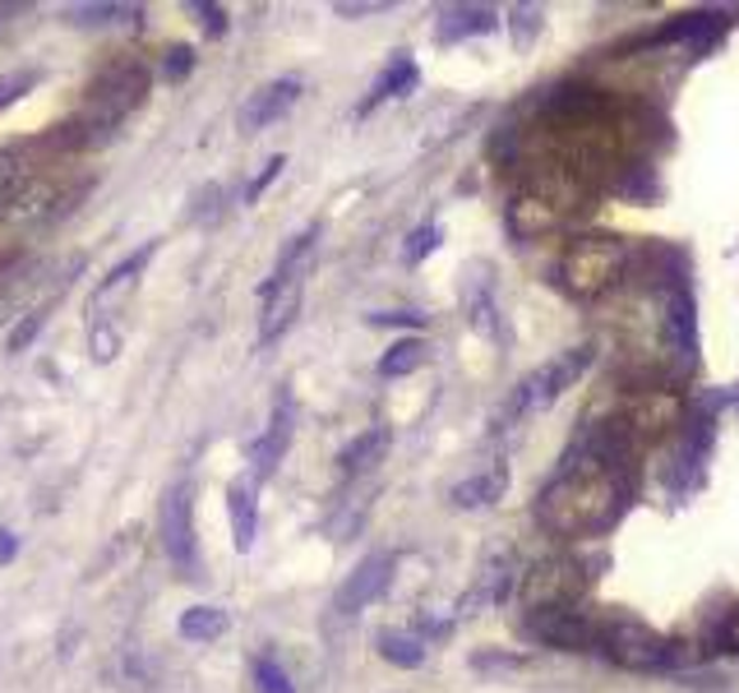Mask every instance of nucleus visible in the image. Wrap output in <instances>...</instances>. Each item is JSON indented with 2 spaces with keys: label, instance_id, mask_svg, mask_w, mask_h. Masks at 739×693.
Returning <instances> with one entry per match:
<instances>
[{
  "label": "nucleus",
  "instance_id": "obj_24",
  "mask_svg": "<svg viewBox=\"0 0 739 693\" xmlns=\"http://www.w3.org/2000/svg\"><path fill=\"white\" fill-rule=\"evenodd\" d=\"M416 80H421L416 65L407 61V56H398V61L384 70V80L375 84V98H370L365 107H375V102H384V98H402V93H412V88H416Z\"/></svg>",
  "mask_w": 739,
  "mask_h": 693
},
{
  "label": "nucleus",
  "instance_id": "obj_13",
  "mask_svg": "<svg viewBox=\"0 0 739 693\" xmlns=\"http://www.w3.org/2000/svg\"><path fill=\"white\" fill-rule=\"evenodd\" d=\"M569 564H541L528 573V587H522V596H528V610H546V606H564V596H569Z\"/></svg>",
  "mask_w": 739,
  "mask_h": 693
},
{
  "label": "nucleus",
  "instance_id": "obj_30",
  "mask_svg": "<svg viewBox=\"0 0 739 693\" xmlns=\"http://www.w3.org/2000/svg\"><path fill=\"white\" fill-rule=\"evenodd\" d=\"M43 324H47V315H43V311H33V315H28V319L10 333V352H24V346H28L37 333H43Z\"/></svg>",
  "mask_w": 739,
  "mask_h": 693
},
{
  "label": "nucleus",
  "instance_id": "obj_25",
  "mask_svg": "<svg viewBox=\"0 0 739 693\" xmlns=\"http://www.w3.org/2000/svg\"><path fill=\"white\" fill-rule=\"evenodd\" d=\"M121 14H140L134 5H70L65 19L70 24H107V19H121Z\"/></svg>",
  "mask_w": 739,
  "mask_h": 693
},
{
  "label": "nucleus",
  "instance_id": "obj_22",
  "mask_svg": "<svg viewBox=\"0 0 739 693\" xmlns=\"http://www.w3.org/2000/svg\"><path fill=\"white\" fill-rule=\"evenodd\" d=\"M375 647H379V657H384V661H393V666H402V670H416V666L425 661V643L416 639V633L384 629L379 639H375Z\"/></svg>",
  "mask_w": 739,
  "mask_h": 693
},
{
  "label": "nucleus",
  "instance_id": "obj_11",
  "mask_svg": "<svg viewBox=\"0 0 739 693\" xmlns=\"http://www.w3.org/2000/svg\"><path fill=\"white\" fill-rule=\"evenodd\" d=\"M153 250H158V245H144V250H134V255L121 264V268H116V273L102 282V287H97V292H93V301H88V315L93 319H102L107 315V305H111V311H116V305H121L130 292H134V282H140V273H144V264L153 259Z\"/></svg>",
  "mask_w": 739,
  "mask_h": 693
},
{
  "label": "nucleus",
  "instance_id": "obj_8",
  "mask_svg": "<svg viewBox=\"0 0 739 693\" xmlns=\"http://www.w3.org/2000/svg\"><path fill=\"white\" fill-rule=\"evenodd\" d=\"M264 315H259V342H278L301 315V278L296 273H274L264 287Z\"/></svg>",
  "mask_w": 739,
  "mask_h": 693
},
{
  "label": "nucleus",
  "instance_id": "obj_36",
  "mask_svg": "<svg viewBox=\"0 0 739 693\" xmlns=\"http://www.w3.org/2000/svg\"><path fill=\"white\" fill-rule=\"evenodd\" d=\"M194 10L204 14V28H208L213 37H218V33H227V14H222L218 5H208V0H199V5H194Z\"/></svg>",
  "mask_w": 739,
  "mask_h": 693
},
{
  "label": "nucleus",
  "instance_id": "obj_12",
  "mask_svg": "<svg viewBox=\"0 0 739 693\" xmlns=\"http://www.w3.org/2000/svg\"><path fill=\"white\" fill-rule=\"evenodd\" d=\"M287 445H291V402L287 398H278V412H274V421H268V430L250 445V462H255V476H268L282 462V453H287Z\"/></svg>",
  "mask_w": 739,
  "mask_h": 693
},
{
  "label": "nucleus",
  "instance_id": "obj_29",
  "mask_svg": "<svg viewBox=\"0 0 739 693\" xmlns=\"http://www.w3.org/2000/svg\"><path fill=\"white\" fill-rule=\"evenodd\" d=\"M439 245V227H421V231H412V236H407V259H425L431 255V250Z\"/></svg>",
  "mask_w": 739,
  "mask_h": 693
},
{
  "label": "nucleus",
  "instance_id": "obj_16",
  "mask_svg": "<svg viewBox=\"0 0 739 693\" xmlns=\"http://www.w3.org/2000/svg\"><path fill=\"white\" fill-rule=\"evenodd\" d=\"M504 490H509V472L495 467V472H481V476H472V481H462V486H453V504H458V509L499 504Z\"/></svg>",
  "mask_w": 739,
  "mask_h": 693
},
{
  "label": "nucleus",
  "instance_id": "obj_10",
  "mask_svg": "<svg viewBox=\"0 0 739 693\" xmlns=\"http://www.w3.org/2000/svg\"><path fill=\"white\" fill-rule=\"evenodd\" d=\"M296 98H301V80H274V84H264L255 98L241 107V130L255 134V130H264V125L282 121V115L296 107Z\"/></svg>",
  "mask_w": 739,
  "mask_h": 693
},
{
  "label": "nucleus",
  "instance_id": "obj_17",
  "mask_svg": "<svg viewBox=\"0 0 739 693\" xmlns=\"http://www.w3.org/2000/svg\"><path fill=\"white\" fill-rule=\"evenodd\" d=\"M388 453V430L379 426V430H365V435H356L352 445L342 449V458H338V467L347 472V476H361V472H370L375 462Z\"/></svg>",
  "mask_w": 739,
  "mask_h": 693
},
{
  "label": "nucleus",
  "instance_id": "obj_18",
  "mask_svg": "<svg viewBox=\"0 0 739 693\" xmlns=\"http://www.w3.org/2000/svg\"><path fill=\"white\" fill-rule=\"evenodd\" d=\"M227 513H231V536H237V550L245 555L255 546V495H250L245 481L227 490Z\"/></svg>",
  "mask_w": 739,
  "mask_h": 693
},
{
  "label": "nucleus",
  "instance_id": "obj_9",
  "mask_svg": "<svg viewBox=\"0 0 739 693\" xmlns=\"http://www.w3.org/2000/svg\"><path fill=\"white\" fill-rule=\"evenodd\" d=\"M388 578H393V555H365V560L347 573V583L338 587V610L342 615H356L365 610L370 601H379L384 587H388Z\"/></svg>",
  "mask_w": 739,
  "mask_h": 693
},
{
  "label": "nucleus",
  "instance_id": "obj_19",
  "mask_svg": "<svg viewBox=\"0 0 739 693\" xmlns=\"http://www.w3.org/2000/svg\"><path fill=\"white\" fill-rule=\"evenodd\" d=\"M670 342H675V352L685 356V365L693 370V365H698V324H693V301L685 292L670 301Z\"/></svg>",
  "mask_w": 739,
  "mask_h": 693
},
{
  "label": "nucleus",
  "instance_id": "obj_21",
  "mask_svg": "<svg viewBox=\"0 0 739 693\" xmlns=\"http://www.w3.org/2000/svg\"><path fill=\"white\" fill-rule=\"evenodd\" d=\"M177 629H181V639H190V643H213V639H222V633H227V610H218V606H190Z\"/></svg>",
  "mask_w": 739,
  "mask_h": 693
},
{
  "label": "nucleus",
  "instance_id": "obj_6",
  "mask_svg": "<svg viewBox=\"0 0 739 693\" xmlns=\"http://www.w3.org/2000/svg\"><path fill=\"white\" fill-rule=\"evenodd\" d=\"M592 365V346H573V352H564L555 361H546L541 370H532L528 379H522V389H518V402L528 412H546L550 402L564 393V389H573L578 375Z\"/></svg>",
  "mask_w": 739,
  "mask_h": 693
},
{
  "label": "nucleus",
  "instance_id": "obj_28",
  "mask_svg": "<svg viewBox=\"0 0 739 693\" xmlns=\"http://www.w3.org/2000/svg\"><path fill=\"white\" fill-rule=\"evenodd\" d=\"M37 84V70H14V74H0V107L19 102L24 93Z\"/></svg>",
  "mask_w": 739,
  "mask_h": 693
},
{
  "label": "nucleus",
  "instance_id": "obj_32",
  "mask_svg": "<svg viewBox=\"0 0 739 693\" xmlns=\"http://www.w3.org/2000/svg\"><path fill=\"white\" fill-rule=\"evenodd\" d=\"M190 70H194V51H190V47H171V51H167V65H162L167 80H185Z\"/></svg>",
  "mask_w": 739,
  "mask_h": 693
},
{
  "label": "nucleus",
  "instance_id": "obj_33",
  "mask_svg": "<svg viewBox=\"0 0 739 693\" xmlns=\"http://www.w3.org/2000/svg\"><path fill=\"white\" fill-rule=\"evenodd\" d=\"M116 352H121V333H111V329H102V324H97V329H93V356H97V361H111Z\"/></svg>",
  "mask_w": 739,
  "mask_h": 693
},
{
  "label": "nucleus",
  "instance_id": "obj_26",
  "mask_svg": "<svg viewBox=\"0 0 739 693\" xmlns=\"http://www.w3.org/2000/svg\"><path fill=\"white\" fill-rule=\"evenodd\" d=\"M509 19H513V47H528L541 33V10L536 5H513Z\"/></svg>",
  "mask_w": 739,
  "mask_h": 693
},
{
  "label": "nucleus",
  "instance_id": "obj_4",
  "mask_svg": "<svg viewBox=\"0 0 739 693\" xmlns=\"http://www.w3.org/2000/svg\"><path fill=\"white\" fill-rule=\"evenodd\" d=\"M528 633L536 643L559 647V652H596L606 643V629H596L587 615H578L569 606H546L528 615Z\"/></svg>",
  "mask_w": 739,
  "mask_h": 693
},
{
  "label": "nucleus",
  "instance_id": "obj_3",
  "mask_svg": "<svg viewBox=\"0 0 739 693\" xmlns=\"http://www.w3.org/2000/svg\"><path fill=\"white\" fill-rule=\"evenodd\" d=\"M629 264V250L619 245L615 236H582L564 250L559 259V282L569 287L573 296H596L625 273Z\"/></svg>",
  "mask_w": 739,
  "mask_h": 693
},
{
  "label": "nucleus",
  "instance_id": "obj_37",
  "mask_svg": "<svg viewBox=\"0 0 739 693\" xmlns=\"http://www.w3.org/2000/svg\"><path fill=\"white\" fill-rule=\"evenodd\" d=\"M14 550H19V542H14L10 532H0V564H10V560H14Z\"/></svg>",
  "mask_w": 739,
  "mask_h": 693
},
{
  "label": "nucleus",
  "instance_id": "obj_15",
  "mask_svg": "<svg viewBox=\"0 0 739 693\" xmlns=\"http://www.w3.org/2000/svg\"><path fill=\"white\" fill-rule=\"evenodd\" d=\"M33 190V167L24 162L19 148H0V208L24 204Z\"/></svg>",
  "mask_w": 739,
  "mask_h": 693
},
{
  "label": "nucleus",
  "instance_id": "obj_7",
  "mask_svg": "<svg viewBox=\"0 0 739 693\" xmlns=\"http://www.w3.org/2000/svg\"><path fill=\"white\" fill-rule=\"evenodd\" d=\"M158 523H162V546H167V555H171V564H177L181 573L199 569V555H194V499H190L185 481L162 495Z\"/></svg>",
  "mask_w": 739,
  "mask_h": 693
},
{
  "label": "nucleus",
  "instance_id": "obj_2",
  "mask_svg": "<svg viewBox=\"0 0 739 693\" xmlns=\"http://www.w3.org/2000/svg\"><path fill=\"white\" fill-rule=\"evenodd\" d=\"M144 93H148V70L144 65H116L88 88L84 121L70 125V130H88L84 144H102L107 134H116V125L144 102Z\"/></svg>",
  "mask_w": 739,
  "mask_h": 693
},
{
  "label": "nucleus",
  "instance_id": "obj_1",
  "mask_svg": "<svg viewBox=\"0 0 739 693\" xmlns=\"http://www.w3.org/2000/svg\"><path fill=\"white\" fill-rule=\"evenodd\" d=\"M629 504V472H610L601 462H578L564 472L541 499V518L573 536V532H606Z\"/></svg>",
  "mask_w": 739,
  "mask_h": 693
},
{
  "label": "nucleus",
  "instance_id": "obj_5",
  "mask_svg": "<svg viewBox=\"0 0 739 693\" xmlns=\"http://www.w3.org/2000/svg\"><path fill=\"white\" fill-rule=\"evenodd\" d=\"M601 647H606L610 657H615L619 666H629V670H661V666H675V661H679L675 643H666L656 629L633 624V620L610 624V629H606V643H601Z\"/></svg>",
  "mask_w": 739,
  "mask_h": 693
},
{
  "label": "nucleus",
  "instance_id": "obj_31",
  "mask_svg": "<svg viewBox=\"0 0 739 693\" xmlns=\"http://www.w3.org/2000/svg\"><path fill=\"white\" fill-rule=\"evenodd\" d=\"M282 167H287V158H268V167L259 171V177H255V181H250V185H245V204H255V199L264 195V190H268V185H274V181H278V171H282Z\"/></svg>",
  "mask_w": 739,
  "mask_h": 693
},
{
  "label": "nucleus",
  "instance_id": "obj_27",
  "mask_svg": "<svg viewBox=\"0 0 739 693\" xmlns=\"http://www.w3.org/2000/svg\"><path fill=\"white\" fill-rule=\"evenodd\" d=\"M255 684H259V693H296V689H291V680H287V670L274 657H264L255 666Z\"/></svg>",
  "mask_w": 739,
  "mask_h": 693
},
{
  "label": "nucleus",
  "instance_id": "obj_38",
  "mask_svg": "<svg viewBox=\"0 0 739 693\" xmlns=\"http://www.w3.org/2000/svg\"><path fill=\"white\" fill-rule=\"evenodd\" d=\"M384 10V0H370V5H338V14H375Z\"/></svg>",
  "mask_w": 739,
  "mask_h": 693
},
{
  "label": "nucleus",
  "instance_id": "obj_20",
  "mask_svg": "<svg viewBox=\"0 0 739 693\" xmlns=\"http://www.w3.org/2000/svg\"><path fill=\"white\" fill-rule=\"evenodd\" d=\"M425 361H431V346H425L421 338H402V342H393V346H388V352L379 356V375H384V379H402V375L421 370Z\"/></svg>",
  "mask_w": 739,
  "mask_h": 693
},
{
  "label": "nucleus",
  "instance_id": "obj_14",
  "mask_svg": "<svg viewBox=\"0 0 739 693\" xmlns=\"http://www.w3.org/2000/svg\"><path fill=\"white\" fill-rule=\"evenodd\" d=\"M499 24L495 10H485V5H453V10H444L439 14V42H462V37H476V33H490Z\"/></svg>",
  "mask_w": 739,
  "mask_h": 693
},
{
  "label": "nucleus",
  "instance_id": "obj_35",
  "mask_svg": "<svg viewBox=\"0 0 739 693\" xmlns=\"http://www.w3.org/2000/svg\"><path fill=\"white\" fill-rule=\"evenodd\" d=\"M716 643H722V652H739V610L726 615V624H722V633H716Z\"/></svg>",
  "mask_w": 739,
  "mask_h": 693
},
{
  "label": "nucleus",
  "instance_id": "obj_34",
  "mask_svg": "<svg viewBox=\"0 0 739 693\" xmlns=\"http://www.w3.org/2000/svg\"><path fill=\"white\" fill-rule=\"evenodd\" d=\"M375 329H421L425 315H402V311H388V315H370Z\"/></svg>",
  "mask_w": 739,
  "mask_h": 693
},
{
  "label": "nucleus",
  "instance_id": "obj_23",
  "mask_svg": "<svg viewBox=\"0 0 739 693\" xmlns=\"http://www.w3.org/2000/svg\"><path fill=\"white\" fill-rule=\"evenodd\" d=\"M726 28V14H685V19H675V24H666L656 37L661 42H685V37H693V42H707V37H716Z\"/></svg>",
  "mask_w": 739,
  "mask_h": 693
}]
</instances>
